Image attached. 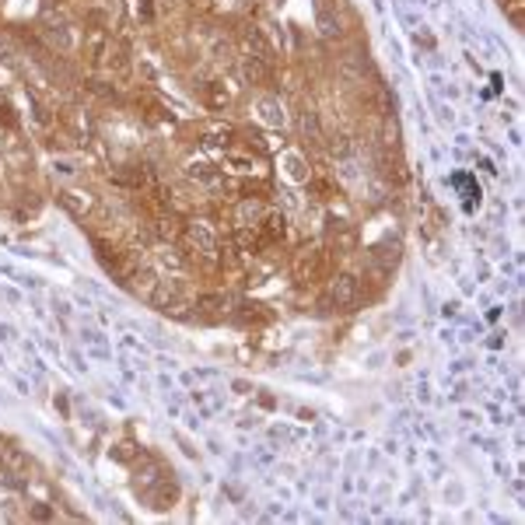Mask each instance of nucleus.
Returning <instances> with one entry per match:
<instances>
[{
  "label": "nucleus",
  "mask_w": 525,
  "mask_h": 525,
  "mask_svg": "<svg viewBox=\"0 0 525 525\" xmlns=\"http://www.w3.org/2000/svg\"><path fill=\"white\" fill-rule=\"evenodd\" d=\"M203 95H207V105H214V109H225V105H228V91H225V84H218V81H210V84L203 88Z\"/></svg>",
  "instance_id": "14"
},
{
  "label": "nucleus",
  "mask_w": 525,
  "mask_h": 525,
  "mask_svg": "<svg viewBox=\"0 0 525 525\" xmlns=\"http://www.w3.org/2000/svg\"><path fill=\"white\" fill-rule=\"evenodd\" d=\"M158 235H162V238H169V242H175V238L182 235L179 218H158Z\"/></svg>",
  "instance_id": "16"
},
{
  "label": "nucleus",
  "mask_w": 525,
  "mask_h": 525,
  "mask_svg": "<svg viewBox=\"0 0 525 525\" xmlns=\"http://www.w3.org/2000/svg\"><path fill=\"white\" fill-rule=\"evenodd\" d=\"M60 203L70 210L74 218H84V210L91 207V196H88V193H77V189H64V193H60Z\"/></svg>",
  "instance_id": "8"
},
{
  "label": "nucleus",
  "mask_w": 525,
  "mask_h": 525,
  "mask_svg": "<svg viewBox=\"0 0 525 525\" xmlns=\"http://www.w3.org/2000/svg\"><path fill=\"white\" fill-rule=\"evenodd\" d=\"M130 287H133L140 298H147V301H151V298H154V291L162 287V280H158V274H154V270H133V284H130Z\"/></svg>",
  "instance_id": "6"
},
{
  "label": "nucleus",
  "mask_w": 525,
  "mask_h": 525,
  "mask_svg": "<svg viewBox=\"0 0 525 525\" xmlns=\"http://www.w3.org/2000/svg\"><path fill=\"white\" fill-rule=\"evenodd\" d=\"M158 308H162L165 315H182L186 308H189V294H186V287L179 284V280H169V284H162L154 291V298H151Z\"/></svg>",
  "instance_id": "1"
},
{
  "label": "nucleus",
  "mask_w": 525,
  "mask_h": 525,
  "mask_svg": "<svg viewBox=\"0 0 525 525\" xmlns=\"http://www.w3.org/2000/svg\"><path fill=\"white\" fill-rule=\"evenodd\" d=\"M189 238L196 242V249H200L203 256H218V238H214V231H210L203 221H193V225H189Z\"/></svg>",
  "instance_id": "5"
},
{
  "label": "nucleus",
  "mask_w": 525,
  "mask_h": 525,
  "mask_svg": "<svg viewBox=\"0 0 525 525\" xmlns=\"http://www.w3.org/2000/svg\"><path fill=\"white\" fill-rule=\"evenodd\" d=\"M287 172H291V179H308V172H305V165H301V158L298 154H287Z\"/></svg>",
  "instance_id": "17"
},
{
  "label": "nucleus",
  "mask_w": 525,
  "mask_h": 525,
  "mask_svg": "<svg viewBox=\"0 0 525 525\" xmlns=\"http://www.w3.org/2000/svg\"><path fill=\"white\" fill-rule=\"evenodd\" d=\"M323 274H326V252L323 249H305L294 262V277L301 284H315Z\"/></svg>",
  "instance_id": "3"
},
{
  "label": "nucleus",
  "mask_w": 525,
  "mask_h": 525,
  "mask_svg": "<svg viewBox=\"0 0 525 525\" xmlns=\"http://www.w3.org/2000/svg\"><path fill=\"white\" fill-rule=\"evenodd\" d=\"M238 218H242V225H249V221H259L262 214H259V207H252V200H249V203H242Z\"/></svg>",
  "instance_id": "20"
},
{
  "label": "nucleus",
  "mask_w": 525,
  "mask_h": 525,
  "mask_svg": "<svg viewBox=\"0 0 525 525\" xmlns=\"http://www.w3.org/2000/svg\"><path fill=\"white\" fill-rule=\"evenodd\" d=\"M326 245L336 252V256H350L357 249V228L350 221H330L326 225Z\"/></svg>",
  "instance_id": "2"
},
{
  "label": "nucleus",
  "mask_w": 525,
  "mask_h": 525,
  "mask_svg": "<svg viewBox=\"0 0 525 525\" xmlns=\"http://www.w3.org/2000/svg\"><path fill=\"white\" fill-rule=\"evenodd\" d=\"M382 137H385V147H396V144H399V126H396V123H385Z\"/></svg>",
  "instance_id": "21"
},
{
  "label": "nucleus",
  "mask_w": 525,
  "mask_h": 525,
  "mask_svg": "<svg viewBox=\"0 0 525 525\" xmlns=\"http://www.w3.org/2000/svg\"><path fill=\"white\" fill-rule=\"evenodd\" d=\"M175 497H179V487H175V484H162V487L154 490V497H151V501H154V508H172V501H175Z\"/></svg>",
  "instance_id": "15"
},
{
  "label": "nucleus",
  "mask_w": 525,
  "mask_h": 525,
  "mask_svg": "<svg viewBox=\"0 0 525 525\" xmlns=\"http://www.w3.org/2000/svg\"><path fill=\"white\" fill-rule=\"evenodd\" d=\"M105 46H109L105 32H102V28H91V32H88V39H84V52H88V60H91V64H98V60L105 57Z\"/></svg>",
  "instance_id": "9"
},
{
  "label": "nucleus",
  "mask_w": 525,
  "mask_h": 525,
  "mask_svg": "<svg viewBox=\"0 0 525 525\" xmlns=\"http://www.w3.org/2000/svg\"><path fill=\"white\" fill-rule=\"evenodd\" d=\"M357 298H361V280L354 274H336L330 280V301L336 308H350V305H357Z\"/></svg>",
  "instance_id": "4"
},
{
  "label": "nucleus",
  "mask_w": 525,
  "mask_h": 525,
  "mask_svg": "<svg viewBox=\"0 0 525 525\" xmlns=\"http://www.w3.org/2000/svg\"><path fill=\"white\" fill-rule=\"evenodd\" d=\"M189 172H193V175H200L203 182H221V175H218L214 169H210V165H193Z\"/></svg>",
  "instance_id": "19"
},
{
  "label": "nucleus",
  "mask_w": 525,
  "mask_h": 525,
  "mask_svg": "<svg viewBox=\"0 0 525 525\" xmlns=\"http://www.w3.org/2000/svg\"><path fill=\"white\" fill-rule=\"evenodd\" d=\"M109 67L116 70V74H123L126 67H130V46L120 39L116 46H109Z\"/></svg>",
  "instance_id": "11"
},
{
  "label": "nucleus",
  "mask_w": 525,
  "mask_h": 525,
  "mask_svg": "<svg viewBox=\"0 0 525 525\" xmlns=\"http://www.w3.org/2000/svg\"><path fill=\"white\" fill-rule=\"evenodd\" d=\"M262 228H267V242H277V238H284V231H287V221H284V214H277V210H270V214H262Z\"/></svg>",
  "instance_id": "10"
},
{
  "label": "nucleus",
  "mask_w": 525,
  "mask_h": 525,
  "mask_svg": "<svg viewBox=\"0 0 525 525\" xmlns=\"http://www.w3.org/2000/svg\"><path fill=\"white\" fill-rule=\"evenodd\" d=\"M259 113H262V120H267V123H280L284 120L277 113V102H259Z\"/></svg>",
  "instance_id": "18"
},
{
  "label": "nucleus",
  "mask_w": 525,
  "mask_h": 525,
  "mask_svg": "<svg viewBox=\"0 0 525 525\" xmlns=\"http://www.w3.org/2000/svg\"><path fill=\"white\" fill-rule=\"evenodd\" d=\"M267 74H270V64L267 60H259V57H245V77L249 81H267Z\"/></svg>",
  "instance_id": "13"
},
{
  "label": "nucleus",
  "mask_w": 525,
  "mask_h": 525,
  "mask_svg": "<svg viewBox=\"0 0 525 525\" xmlns=\"http://www.w3.org/2000/svg\"><path fill=\"white\" fill-rule=\"evenodd\" d=\"M372 262H379V267L392 270L396 262H399V245H396V242H392V245H379V249L372 252Z\"/></svg>",
  "instance_id": "12"
},
{
  "label": "nucleus",
  "mask_w": 525,
  "mask_h": 525,
  "mask_svg": "<svg viewBox=\"0 0 525 525\" xmlns=\"http://www.w3.org/2000/svg\"><path fill=\"white\" fill-rule=\"evenodd\" d=\"M228 308V298L225 294H200L196 298V312L207 315V319H218V315H225Z\"/></svg>",
  "instance_id": "7"
}]
</instances>
